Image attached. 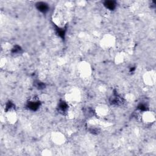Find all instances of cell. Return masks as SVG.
<instances>
[{
	"instance_id": "6da1fadb",
	"label": "cell",
	"mask_w": 156,
	"mask_h": 156,
	"mask_svg": "<svg viewBox=\"0 0 156 156\" xmlns=\"http://www.w3.org/2000/svg\"><path fill=\"white\" fill-rule=\"evenodd\" d=\"M91 67L88 63L82 62L78 67V71L80 76L82 77H87L91 74Z\"/></svg>"
},
{
	"instance_id": "3957f363",
	"label": "cell",
	"mask_w": 156,
	"mask_h": 156,
	"mask_svg": "<svg viewBox=\"0 0 156 156\" xmlns=\"http://www.w3.org/2000/svg\"><path fill=\"white\" fill-rule=\"evenodd\" d=\"M115 44V39L113 36L110 35H105L101 40V44L104 48H110L112 47Z\"/></svg>"
},
{
	"instance_id": "277c9868",
	"label": "cell",
	"mask_w": 156,
	"mask_h": 156,
	"mask_svg": "<svg viewBox=\"0 0 156 156\" xmlns=\"http://www.w3.org/2000/svg\"><path fill=\"white\" fill-rule=\"evenodd\" d=\"M141 119L144 122L147 124H150L154 122L155 115L152 112L146 110L143 112L141 115Z\"/></svg>"
},
{
	"instance_id": "8992f818",
	"label": "cell",
	"mask_w": 156,
	"mask_h": 156,
	"mask_svg": "<svg viewBox=\"0 0 156 156\" xmlns=\"http://www.w3.org/2000/svg\"><path fill=\"white\" fill-rule=\"evenodd\" d=\"M52 140H53V142H54L55 144H61L64 143L65 138L64 135L62 133L60 132H57V133H55L53 135Z\"/></svg>"
},
{
	"instance_id": "ba28073f",
	"label": "cell",
	"mask_w": 156,
	"mask_h": 156,
	"mask_svg": "<svg viewBox=\"0 0 156 156\" xmlns=\"http://www.w3.org/2000/svg\"><path fill=\"white\" fill-rule=\"evenodd\" d=\"M104 6L110 10H113L116 7V3L112 1H105L104 3Z\"/></svg>"
},
{
	"instance_id": "52a82bcc",
	"label": "cell",
	"mask_w": 156,
	"mask_h": 156,
	"mask_svg": "<svg viewBox=\"0 0 156 156\" xmlns=\"http://www.w3.org/2000/svg\"><path fill=\"white\" fill-rule=\"evenodd\" d=\"M36 5H37V8L39 11H40L43 13H45V12H48L49 6H48V4H46V2H39Z\"/></svg>"
},
{
	"instance_id": "5b68a950",
	"label": "cell",
	"mask_w": 156,
	"mask_h": 156,
	"mask_svg": "<svg viewBox=\"0 0 156 156\" xmlns=\"http://www.w3.org/2000/svg\"><path fill=\"white\" fill-rule=\"evenodd\" d=\"M96 114L101 117H105L108 115V107L105 105H100L97 107L96 109Z\"/></svg>"
},
{
	"instance_id": "7a4b0ae2",
	"label": "cell",
	"mask_w": 156,
	"mask_h": 156,
	"mask_svg": "<svg viewBox=\"0 0 156 156\" xmlns=\"http://www.w3.org/2000/svg\"><path fill=\"white\" fill-rule=\"evenodd\" d=\"M144 82L146 85H152L155 82V74L153 71H149L146 72L143 77Z\"/></svg>"
}]
</instances>
